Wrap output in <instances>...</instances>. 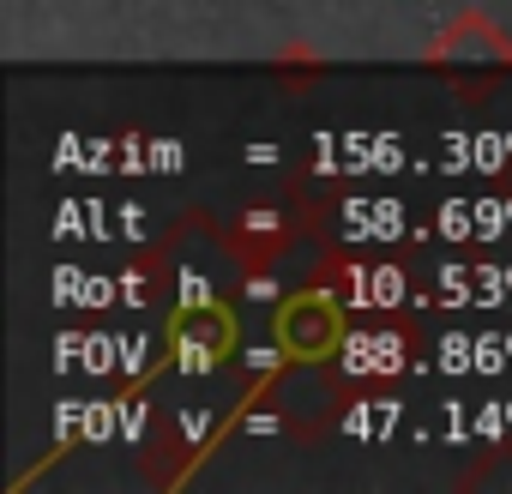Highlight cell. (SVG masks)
Here are the masks:
<instances>
[{
    "mask_svg": "<svg viewBox=\"0 0 512 494\" xmlns=\"http://www.w3.org/2000/svg\"><path fill=\"white\" fill-rule=\"evenodd\" d=\"M272 344H278L290 362H326V356H338V344H344V308H338L332 296H320V290L290 296V302L272 314Z\"/></svg>",
    "mask_w": 512,
    "mask_h": 494,
    "instance_id": "obj_1",
    "label": "cell"
},
{
    "mask_svg": "<svg viewBox=\"0 0 512 494\" xmlns=\"http://www.w3.org/2000/svg\"><path fill=\"white\" fill-rule=\"evenodd\" d=\"M428 61L434 67H512V37L488 13H458L428 43Z\"/></svg>",
    "mask_w": 512,
    "mask_h": 494,
    "instance_id": "obj_2",
    "label": "cell"
},
{
    "mask_svg": "<svg viewBox=\"0 0 512 494\" xmlns=\"http://www.w3.org/2000/svg\"><path fill=\"white\" fill-rule=\"evenodd\" d=\"M175 344H181L187 362H199V368L223 362L229 344H235V320H229V308H193V314L175 326Z\"/></svg>",
    "mask_w": 512,
    "mask_h": 494,
    "instance_id": "obj_3",
    "label": "cell"
}]
</instances>
